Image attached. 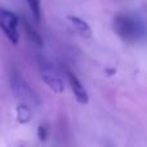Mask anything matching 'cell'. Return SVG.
I'll list each match as a JSON object with an SVG mask.
<instances>
[{
  "instance_id": "277c9868",
  "label": "cell",
  "mask_w": 147,
  "mask_h": 147,
  "mask_svg": "<svg viewBox=\"0 0 147 147\" xmlns=\"http://www.w3.org/2000/svg\"><path fill=\"white\" fill-rule=\"evenodd\" d=\"M40 76L43 81L54 92V93H62L65 90V85L62 83L58 74L54 71V69L48 63L43 61L40 62Z\"/></svg>"
},
{
  "instance_id": "5b68a950",
  "label": "cell",
  "mask_w": 147,
  "mask_h": 147,
  "mask_svg": "<svg viewBox=\"0 0 147 147\" xmlns=\"http://www.w3.org/2000/svg\"><path fill=\"white\" fill-rule=\"evenodd\" d=\"M66 75H67V80H69V84L71 86V90H72L74 96H75L76 101L80 105H86L89 102V96L86 93L85 88L83 86V84L80 83V80L71 71H66Z\"/></svg>"
},
{
  "instance_id": "8992f818",
  "label": "cell",
  "mask_w": 147,
  "mask_h": 147,
  "mask_svg": "<svg viewBox=\"0 0 147 147\" xmlns=\"http://www.w3.org/2000/svg\"><path fill=\"white\" fill-rule=\"evenodd\" d=\"M66 20H67V22H69V25L72 27V30L75 31V32H78L80 36L86 38V39L92 36L90 26H89L84 20L76 17V16H67Z\"/></svg>"
},
{
  "instance_id": "52a82bcc",
  "label": "cell",
  "mask_w": 147,
  "mask_h": 147,
  "mask_svg": "<svg viewBox=\"0 0 147 147\" xmlns=\"http://www.w3.org/2000/svg\"><path fill=\"white\" fill-rule=\"evenodd\" d=\"M17 117L21 123H27L31 119V109L28 107V105L21 103L17 107Z\"/></svg>"
},
{
  "instance_id": "3957f363",
  "label": "cell",
  "mask_w": 147,
  "mask_h": 147,
  "mask_svg": "<svg viewBox=\"0 0 147 147\" xmlns=\"http://www.w3.org/2000/svg\"><path fill=\"white\" fill-rule=\"evenodd\" d=\"M12 89L14 92L16 97L20 98L23 103L28 105V106H36L38 105V97L32 92L25 79L20 75L18 72L12 75Z\"/></svg>"
},
{
  "instance_id": "9c48e42d",
  "label": "cell",
  "mask_w": 147,
  "mask_h": 147,
  "mask_svg": "<svg viewBox=\"0 0 147 147\" xmlns=\"http://www.w3.org/2000/svg\"><path fill=\"white\" fill-rule=\"evenodd\" d=\"M31 9V13H32L34 18L36 21H40V17H41V9H40V0H26Z\"/></svg>"
},
{
  "instance_id": "6da1fadb",
  "label": "cell",
  "mask_w": 147,
  "mask_h": 147,
  "mask_svg": "<svg viewBox=\"0 0 147 147\" xmlns=\"http://www.w3.org/2000/svg\"><path fill=\"white\" fill-rule=\"evenodd\" d=\"M114 31L127 43H138L145 38V23L134 13H119L114 18Z\"/></svg>"
},
{
  "instance_id": "ba28073f",
  "label": "cell",
  "mask_w": 147,
  "mask_h": 147,
  "mask_svg": "<svg viewBox=\"0 0 147 147\" xmlns=\"http://www.w3.org/2000/svg\"><path fill=\"white\" fill-rule=\"evenodd\" d=\"M25 28H26V34H27L28 39H30V40L32 41L34 44H36V45H39V47L43 45V40H41V36L39 35V34L36 32V30H34V28L31 27V26L28 25L27 22H25Z\"/></svg>"
},
{
  "instance_id": "7a4b0ae2",
  "label": "cell",
  "mask_w": 147,
  "mask_h": 147,
  "mask_svg": "<svg viewBox=\"0 0 147 147\" xmlns=\"http://www.w3.org/2000/svg\"><path fill=\"white\" fill-rule=\"evenodd\" d=\"M18 20L17 14L10 12L9 9L0 7V28L5 34L10 43L18 44L20 41V34H18Z\"/></svg>"
},
{
  "instance_id": "30bf717a",
  "label": "cell",
  "mask_w": 147,
  "mask_h": 147,
  "mask_svg": "<svg viewBox=\"0 0 147 147\" xmlns=\"http://www.w3.org/2000/svg\"><path fill=\"white\" fill-rule=\"evenodd\" d=\"M38 136H39V138H40V141H45L47 136H48V129H47L44 125H40L38 129Z\"/></svg>"
}]
</instances>
